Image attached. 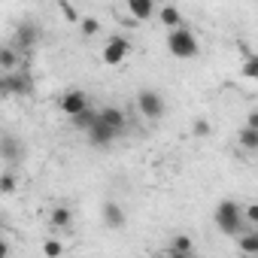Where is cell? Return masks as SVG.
<instances>
[{"label": "cell", "mask_w": 258, "mask_h": 258, "mask_svg": "<svg viewBox=\"0 0 258 258\" xmlns=\"http://www.w3.org/2000/svg\"><path fill=\"white\" fill-rule=\"evenodd\" d=\"M103 225L106 228H124V210L115 201H106L103 204Z\"/></svg>", "instance_id": "cell-11"}, {"label": "cell", "mask_w": 258, "mask_h": 258, "mask_svg": "<svg viewBox=\"0 0 258 258\" xmlns=\"http://www.w3.org/2000/svg\"><path fill=\"white\" fill-rule=\"evenodd\" d=\"M100 121H103V124H109L115 134H121L127 118H124V112H121L118 106H103V109H100Z\"/></svg>", "instance_id": "cell-10"}, {"label": "cell", "mask_w": 258, "mask_h": 258, "mask_svg": "<svg viewBox=\"0 0 258 258\" xmlns=\"http://www.w3.org/2000/svg\"><path fill=\"white\" fill-rule=\"evenodd\" d=\"M115 13H118V19H121V16L127 19V28H137V25H146V22L158 13V7L152 4V0H127V4L118 7Z\"/></svg>", "instance_id": "cell-3"}, {"label": "cell", "mask_w": 258, "mask_h": 258, "mask_svg": "<svg viewBox=\"0 0 258 258\" xmlns=\"http://www.w3.org/2000/svg\"><path fill=\"white\" fill-rule=\"evenodd\" d=\"M70 121H73V127H76V131H85V134H88V131H91V127H94V124L100 121V109H91V106H88L85 112H79V115H73Z\"/></svg>", "instance_id": "cell-14"}, {"label": "cell", "mask_w": 258, "mask_h": 258, "mask_svg": "<svg viewBox=\"0 0 258 258\" xmlns=\"http://www.w3.org/2000/svg\"><path fill=\"white\" fill-rule=\"evenodd\" d=\"M158 19H161V25H167L170 31L182 28V13H179L176 7H161V10H158Z\"/></svg>", "instance_id": "cell-15"}, {"label": "cell", "mask_w": 258, "mask_h": 258, "mask_svg": "<svg viewBox=\"0 0 258 258\" xmlns=\"http://www.w3.org/2000/svg\"><path fill=\"white\" fill-rule=\"evenodd\" d=\"M4 155L7 158H16V140L13 137H4Z\"/></svg>", "instance_id": "cell-26"}, {"label": "cell", "mask_w": 258, "mask_h": 258, "mask_svg": "<svg viewBox=\"0 0 258 258\" xmlns=\"http://www.w3.org/2000/svg\"><path fill=\"white\" fill-rule=\"evenodd\" d=\"M115 137H118V134L112 131L109 124H103V121H97V124L91 127V131H88V140H91V146H97V149H106Z\"/></svg>", "instance_id": "cell-9"}, {"label": "cell", "mask_w": 258, "mask_h": 258, "mask_svg": "<svg viewBox=\"0 0 258 258\" xmlns=\"http://www.w3.org/2000/svg\"><path fill=\"white\" fill-rule=\"evenodd\" d=\"M16 67H19V55H16V49H0V73H4V76L19 73Z\"/></svg>", "instance_id": "cell-16"}, {"label": "cell", "mask_w": 258, "mask_h": 258, "mask_svg": "<svg viewBox=\"0 0 258 258\" xmlns=\"http://www.w3.org/2000/svg\"><path fill=\"white\" fill-rule=\"evenodd\" d=\"M16 191V176L7 170L4 176H0V195H13Z\"/></svg>", "instance_id": "cell-23"}, {"label": "cell", "mask_w": 258, "mask_h": 258, "mask_svg": "<svg viewBox=\"0 0 258 258\" xmlns=\"http://www.w3.org/2000/svg\"><path fill=\"white\" fill-rule=\"evenodd\" d=\"M43 255H46V258H61V255H64V243H61L58 237H46V240H43Z\"/></svg>", "instance_id": "cell-19"}, {"label": "cell", "mask_w": 258, "mask_h": 258, "mask_svg": "<svg viewBox=\"0 0 258 258\" xmlns=\"http://www.w3.org/2000/svg\"><path fill=\"white\" fill-rule=\"evenodd\" d=\"M240 70H243V76H246V79H255V82H258V55H252V52H249V55L243 58V67H240Z\"/></svg>", "instance_id": "cell-20"}, {"label": "cell", "mask_w": 258, "mask_h": 258, "mask_svg": "<svg viewBox=\"0 0 258 258\" xmlns=\"http://www.w3.org/2000/svg\"><path fill=\"white\" fill-rule=\"evenodd\" d=\"M49 225L52 228H73V210L70 207H52L49 210Z\"/></svg>", "instance_id": "cell-12"}, {"label": "cell", "mask_w": 258, "mask_h": 258, "mask_svg": "<svg viewBox=\"0 0 258 258\" xmlns=\"http://www.w3.org/2000/svg\"><path fill=\"white\" fill-rule=\"evenodd\" d=\"M243 219H246L249 225H255V228H258V201H252V204H246V207H243Z\"/></svg>", "instance_id": "cell-24"}, {"label": "cell", "mask_w": 258, "mask_h": 258, "mask_svg": "<svg viewBox=\"0 0 258 258\" xmlns=\"http://www.w3.org/2000/svg\"><path fill=\"white\" fill-rule=\"evenodd\" d=\"M127 55H131V40L121 37V34H115V37L106 40V46H103V52H100V61H103L106 67H118Z\"/></svg>", "instance_id": "cell-4"}, {"label": "cell", "mask_w": 258, "mask_h": 258, "mask_svg": "<svg viewBox=\"0 0 258 258\" xmlns=\"http://www.w3.org/2000/svg\"><path fill=\"white\" fill-rule=\"evenodd\" d=\"M243 207L237 204V201H222L219 207H216V225H219V231L222 234H228V237H240L243 234Z\"/></svg>", "instance_id": "cell-2"}, {"label": "cell", "mask_w": 258, "mask_h": 258, "mask_svg": "<svg viewBox=\"0 0 258 258\" xmlns=\"http://www.w3.org/2000/svg\"><path fill=\"white\" fill-rule=\"evenodd\" d=\"M246 127H252V131H258V109H252L246 115Z\"/></svg>", "instance_id": "cell-27"}, {"label": "cell", "mask_w": 258, "mask_h": 258, "mask_svg": "<svg viewBox=\"0 0 258 258\" xmlns=\"http://www.w3.org/2000/svg\"><path fill=\"white\" fill-rule=\"evenodd\" d=\"M79 31H82L85 37H94V34H100V22H97L94 16H85L82 25H79Z\"/></svg>", "instance_id": "cell-22"}, {"label": "cell", "mask_w": 258, "mask_h": 258, "mask_svg": "<svg viewBox=\"0 0 258 258\" xmlns=\"http://www.w3.org/2000/svg\"><path fill=\"white\" fill-rule=\"evenodd\" d=\"M237 249H240V255H246V258H258V234H255V231H243V234L237 237Z\"/></svg>", "instance_id": "cell-13"}, {"label": "cell", "mask_w": 258, "mask_h": 258, "mask_svg": "<svg viewBox=\"0 0 258 258\" xmlns=\"http://www.w3.org/2000/svg\"><path fill=\"white\" fill-rule=\"evenodd\" d=\"M191 134H195V137H207V134H210V121H207V118H195Z\"/></svg>", "instance_id": "cell-25"}, {"label": "cell", "mask_w": 258, "mask_h": 258, "mask_svg": "<svg viewBox=\"0 0 258 258\" xmlns=\"http://www.w3.org/2000/svg\"><path fill=\"white\" fill-rule=\"evenodd\" d=\"M167 258H191V255H176V252H170Z\"/></svg>", "instance_id": "cell-28"}, {"label": "cell", "mask_w": 258, "mask_h": 258, "mask_svg": "<svg viewBox=\"0 0 258 258\" xmlns=\"http://www.w3.org/2000/svg\"><path fill=\"white\" fill-rule=\"evenodd\" d=\"M170 252H176V255H191L195 252V243H191V237L188 234H176L173 240H170Z\"/></svg>", "instance_id": "cell-17"}, {"label": "cell", "mask_w": 258, "mask_h": 258, "mask_svg": "<svg viewBox=\"0 0 258 258\" xmlns=\"http://www.w3.org/2000/svg\"><path fill=\"white\" fill-rule=\"evenodd\" d=\"M237 140H240V146L246 152H258V131H252V127H243Z\"/></svg>", "instance_id": "cell-18"}, {"label": "cell", "mask_w": 258, "mask_h": 258, "mask_svg": "<svg viewBox=\"0 0 258 258\" xmlns=\"http://www.w3.org/2000/svg\"><path fill=\"white\" fill-rule=\"evenodd\" d=\"M40 43V28L34 25V22H25V25H19V31H16V49H34Z\"/></svg>", "instance_id": "cell-8"}, {"label": "cell", "mask_w": 258, "mask_h": 258, "mask_svg": "<svg viewBox=\"0 0 258 258\" xmlns=\"http://www.w3.org/2000/svg\"><path fill=\"white\" fill-rule=\"evenodd\" d=\"M255 234H258V228H255Z\"/></svg>", "instance_id": "cell-29"}, {"label": "cell", "mask_w": 258, "mask_h": 258, "mask_svg": "<svg viewBox=\"0 0 258 258\" xmlns=\"http://www.w3.org/2000/svg\"><path fill=\"white\" fill-rule=\"evenodd\" d=\"M58 10H61V16H64L70 25H82V19H85V16H79V10L70 7V4H58Z\"/></svg>", "instance_id": "cell-21"}, {"label": "cell", "mask_w": 258, "mask_h": 258, "mask_svg": "<svg viewBox=\"0 0 258 258\" xmlns=\"http://www.w3.org/2000/svg\"><path fill=\"white\" fill-rule=\"evenodd\" d=\"M58 106H61V112L64 115H79V112H85L91 103H88V94L82 91V88H70V91H64L61 94V100H58Z\"/></svg>", "instance_id": "cell-6"}, {"label": "cell", "mask_w": 258, "mask_h": 258, "mask_svg": "<svg viewBox=\"0 0 258 258\" xmlns=\"http://www.w3.org/2000/svg\"><path fill=\"white\" fill-rule=\"evenodd\" d=\"M137 109H140V115H143V118L155 121V118H161V115H164V97H161L155 88H143V91L137 94Z\"/></svg>", "instance_id": "cell-5"}, {"label": "cell", "mask_w": 258, "mask_h": 258, "mask_svg": "<svg viewBox=\"0 0 258 258\" xmlns=\"http://www.w3.org/2000/svg\"><path fill=\"white\" fill-rule=\"evenodd\" d=\"M0 91H4L7 97H13V94L25 97V94H31V91H34V82H31V76H28V73H10V76L0 79Z\"/></svg>", "instance_id": "cell-7"}, {"label": "cell", "mask_w": 258, "mask_h": 258, "mask_svg": "<svg viewBox=\"0 0 258 258\" xmlns=\"http://www.w3.org/2000/svg\"><path fill=\"white\" fill-rule=\"evenodd\" d=\"M167 52L173 58H179V61H188V58H195L201 52V43H198L195 31L182 25V28H176V31L167 34Z\"/></svg>", "instance_id": "cell-1"}]
</instances>
